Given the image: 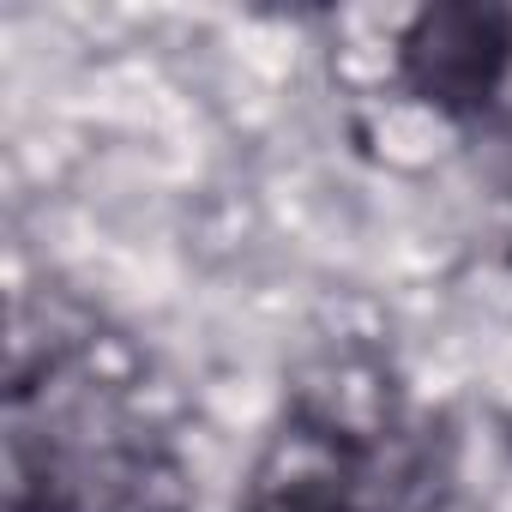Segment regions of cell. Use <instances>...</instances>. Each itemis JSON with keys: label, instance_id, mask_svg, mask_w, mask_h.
I'll use <instances>...</instances> for the list:
<instances>
[{"label": "cell", "instance_id": "cell-1", "mask_svg": "<svg viewBox=\"0 0 512 512\" xmlns=\"http://www.w3.org/2000/svg\"><path fill=\"white\" fill-rule=\"evenodd\" d=\"M37 512H181V476L163 452L121 434L55 440L31 470Z\"/></svg>", "mask_w": 512, "mask_h": 512}, {"label": "cell", "instance_id": "cell-3", "mask_svg": "<svg viewBox=\"0 0 512 512\" xmlns=\"http://www.w3.org/2000/svg\"><path fill=\"white\" fill-rule=\"evenodd\" d=\"M362 452L326 416H296L253 476L247 512H368Z\"/></svg>", "mask_w": 512, "mask_h": 512}, {"label": "cell", "instance_id": "cell-2", "mask_svg": "<svg viewBox=\"0 0 512 512\" xmlns=\"http://www.w3.org/2000/svg\"><path fill=\"white\" fill-rule=\"evenodd\" d=\"M398 61H404V79L416 85V97H428L434 109H452V115L488 109V97L500 91V73L512 61V13L434 7L404 31Z\"/></svg>", "mask_w": 512, "mask_h": 512}]
</instances>
